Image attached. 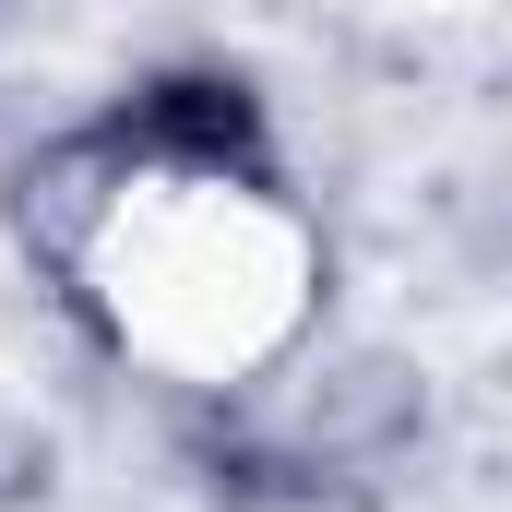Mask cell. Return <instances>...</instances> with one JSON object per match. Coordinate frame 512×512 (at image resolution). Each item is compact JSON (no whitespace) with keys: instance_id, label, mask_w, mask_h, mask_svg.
<instances>
[{"instance_id":"6da1fadb","label":"cell","mask_w":512,"mask_h":512,"mask_svg":"<svg viewBox=\"0 0 512 512\" xmlns=\"http://www.w3.org/2000/svg\"><path fill=\"white\" fill-rule=\"evenodd\" d=\"M108 131L131 143V179H191V191H286V131L251 60L191 48L155 60L108 96Z\"/></svg>"},{"instance_id":"7a4b0ae2","label":"cell","mask_w":512,"mask_h":512,"mask_svg":"<svg viewBox=\"0 0 512 512\" xmlns=\"http://www.w3.org/2000/svg\"><path fill=\"white\" fill-rule=\"evenodd\" d=\"M120 203H131V143L108 131V108H84V120H60V131H36V143L0 155V251L24 262L60 310L84 298Z\"/></svg>"},{"instance_id":"3957f363","label":"cell","mask_w":512,"mask_h":512,"mask_svg":"<svg viewBox=\"0 0 512 512\" xmlns=\"http://www.w3.org/2000/svg\"><path fill=\"white\" fill-rule=\"evenodd\" d=\"M48 501H60V429L0 393V512H48Z\"/></svg>"}]
</instances>
